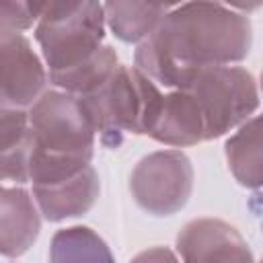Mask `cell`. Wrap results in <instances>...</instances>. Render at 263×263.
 <instances>
[{
  "mask_svg": "<svg viewBox=\"0 0 263 263\" xmlns=\"http://www.w3.org/2000/svg\"><path fill=\"white\" fill-rule=\"evenodd\" d=\"M251 47L249 14L220 0H185L136 43L134 66L160 88H187L199 68L240 64Z\"/></svg>",
  "mask_w": 263,
  "mask_h": 263,
  "instance_id": "1",
  "label": "cell"
},
{
  "mask_svg": "<svg viewBox=\"0 0 263 263\" xmlns=\"http://www.w3.org/2000/svg\"><path fill=\"white\" fill-rule=\"evenodd\" d=\"M105 148H119L125 134L148 136L162 107L164 90L136 66L119 64L92 92L78 97Z\"/></svg>",
  "mask_w": 263,
  "mask_h": 263,
  "instance_id": "2",
  "label": "cell"
},
{
  "mask_svg": "<svg viewBox=\"0 0 263 263\" xmlns=\"http://www.w3.org/2000/svg\"><path fill=\"white\" fill-rule=\"evenodd\" d=\"M187 90L201 111L205 142L228 136L249 117L257 115L261 105L257 78L240 64L199 68Z\"/></svg>",
  "mask_w": 263,
  "mask_h": 263,
  "instance_id": "3",
  "label": "cell"
},
{
  "mask_svg": "<svg viewBox=\"0 0 263 263\" xmlns=\"http://www.w3.org/2000/svg\"><path fill=\"white\" fill-rule=\"evenodd\" d=\"M31 142L53 154L92 160L97 136L76 95L47 86L27 109Z\"/></svg>",
  "mask_w": 263,
  "mask_h": 263,
  "instance_id": "4",
  "label": "cell"
},
{
  "mask_svg": "<svg viewBox=\"0 0 263 263\" xmlns=\"http://www.w3.org/2000/svg\"><path fill=\"white\" fill-rule=\"evenodd\" d=\"M193 164L179 148L142 156L129 173V193L136 205L156 218L181 212L193 193Z\"/></svg>",
  "mask_w": 263,
  "mask_h": 263,
  "instance_id": "5",
  "label": "cell"
},
{
  "mask_svg": "<svg viewBox=\"0 0 263 263\" xmlns=\"http://www.w3.org/2000/svg\"><path fill=\"white\" fill-rule=\"evenodd\" d=\"M33 35L47 72L68 70L95 55L105 43L107 27L103 4L101 0H86L84 6L68 18L35 23Z\"/></svg>",
  "mask_w": 263,
  "mask_h": 263,
  "instance_id": "6",
  "label": "cell"
},
{
  "mask_svg": "<svg viewBox=\"0 0 263 263\" xmlns=\"http://www.w3.org/2000/svg\"><path fill=\"white\" fill-rule=\"evenodd\" d=\"M49 86L41 53L23 31L0 29V105L29 109Z\"/></svg>",
  "mask_w": 263,
  "mask_h": 263,
  "instance_id": "7",
  "label": "cell"
},
{
  "mask_svg": "<svg viewBox=\"0 0 263 263\" xmlns=\"http://www.w3.org/2000/svg\"><path fill=\"white\" fill-rule=\"evenodd\" d=\"M177 257L183 261H253L255 255L236 230L220 218H193L175 238Z\"/></svg>",
  "mask_w": 263,
  "mask_h": 263,
  "instance_id": "8",
  "label": "cell"
},
{
  "mask_svg": "<svg viewBox=\"0 0 263 263\" xmlns=\"http://www.w3.org/2000/svg\"><path fill=\"white\" fill-rule=\"evenodd\" d=\"M31 193L43 220L64 222L80 218L92 210L101 193V181L99 173L90 162L62 181L47 185H31Z\"/></svg>",
  "mask_w": 263,
  "mask_h": 263,
  "instance_id": "9",
  "label": "cell"
},
{
  "mask_svg": "<svg viewBox=\"0 0 263 263\" xmlns=\"http://www.w3.org/2000/svg\"><path fill=\"white\" fill-rule=\"evenodd\" d=\"M41 220L27 185L0 183V257L25 255L39 238Z\"/></svg>",
  "mask_w": 263,
  "mask_h": 263,
  "instance_id": "10",
  "label": "cell"
},
{
  "mask_svg": "<svg viewBox=\"0 0 263 263\" xmlns=\"http://www.w3.org/2000/svg\"><path fill=\"white\" fill-rule=\"evenodd\" d=\"M148 138L168 148H187L205 142L201 111L187 88H168Z\"/></svg>",
  "mask_w": 263,
  "mask_h": 263,
  "instance_id": "11",
  "label": "cell"
},
{
  "mask_svg": "<svg viewBox=\"0 0 263 263\" xmlns=\"http://www.w3.org/2000/svg\"><path fill=\"white\" fill-rule=\"evenodd\" d=\"M226 164L238 185L259 189L263 183V154H261V117L253 115L240 123L226 138Z\"/></svg>",
  "mask_w": 263,
  "mask_h": 263,
  "instance_id": "12",
  "label": "cell"
},
{
  "mask_svg": "<svg viewBox=\"0 0 263 263\" xmlns=\"http://www.w3.org/2000/svg\"><path fill=\"white\" fill-rule=\"evenodd\" d=\"M101 4L107 31L132 45L146 39L166 12L148 0H103Z\"/></svg>",
  "mask_w": 263,
  "mask_h": 263,
  "instance_id": "13",
  "label": "cell"
},
{
  "mask_svg": "<svg viewBox=\"0 0 263 263\" xmlns=\"http://www.w3.org/2000/svg\"><path fill=\"white\" fill-rule=\"evenodd\" d=\"M117 66H119L117 51L111 45L103 43L101 49L95 55H90L88 60H84L68 70L47 72V80H49V86H55V88H62L66 92L80 97V95L97 90L115 72Z\"/></svg>",
  "mask_w": 263,
  "mask_h": 263,
  "instance_id": "14",
  "label": "cell"
},
{
  "mask_svg": "<svg viewBox=\"0 0 263 263\" xmlns=\"http://www.w3.org/2000/svg\"><path fill=\"white\" fill-rule=\"evenodd\" d=\"M51 261H113L107 242L88 226L60 228L49 245Z\"/></svg>",
  "mask_w": 263,
  "mask_h": 263,
  "instance_id": "15",
  "label": "cell"
},
{
  "mask_svg": "<svg viewBox=\"0 0 263 263\" xmlns=\"http://www.w3.org/2000/svg\"><path fill=\"white\" fill-rule=\"evenodd\" d=\"M0 183L29 185V138L27 134L0 152Z\"/></svg>",
  "mask_w": 263,
  "mask_h": 263,
  "instance_id": "16",
  "label": "cell"
},
{
  "mask_svg": "<svg viewBox=\"0 0 263 263\" xmlns=\"http://www.w3.org/2000/svg\"><path fill=\"white\" fill-rule=\"evenodd\" d=\"M29 129L27 109L0 105V152L16 144Z\"/></svg>",
  "mask_w": 263,
  "mask_h": 263,
  "instance_id": "17",
  "label": "cell"
},
{
  "mask_svg": "<svg viewBox=\"0 0 263 263\" xmlns=\"http://www.w3.org/2000/svg\"><path fill=\"white\" fill-rule=\"evenodd\" d=\"M35 16L27 0H0V29L6 31H31Z\"/></svg>",
  "mask_w": 263,
  "mask_h": 263,
  "instance_id": "18",
  "label": "cell"
},
{
  "mask_svg": "<svg viewBox=\"0 0 263 263\" xmlns=\"http://www.w3.org/2000/svg\"><path fill=\"white\" fill-rule=\"evenodd\" d=\"M27 2L37 23H53L74 14L78 8L84 6L86 0H27Z\"/></svg>",
  "mask_w": 263,
  "mask_h": 263,
  "instance_id": "19",
  "label": "cell"
},
{
  "mask_svg": "<svg viewBox=\"0 0 263 263\" xmlns=\"http://www.w3.org/2000/svg\"><path fill=\"white\" fill-rule=\"evenodd\" d=\"M134 259L136 261H164V259H179V257H177V253H173L164 247H152V249L136 255Z\"/></svg>",
  "mask_w": 263,
  "mask_h": 263,
  "instance_id": "20",
  "label": "cell"
},
{
  "mask_svg": "<svg viewBox=\"0 0 263 263\" xmlns=\"http://www.w3.org/2000/svg\"><path fill=\"white\" fill-rule=\"evenodd\" d=\"M220 2L230 6V8H234V10H238V12H242V14H251V12L261 8L263 0H220Z\"/></svg>",
  "mask_w": 263,
  "mask_h": 263,
  "instance_id": "21",
  "label": "cell"
},
{
  "mask_svg": "<svg viewBox=\"0 0 263 263\" xmlns=\"http://www.w3.org/2000/svg\"><path fill=\"white\" fill-rule=\"evenodd\" d=\"M148 2H152L154 6H158V8H162V10H171V8L179 6V4H183L185 0H148Z\"/></svg>",
  "mask_w": 263,
  "mask_h": 263,
  "instance_id": "22",
  "label": "cell"
}]
</instances>
